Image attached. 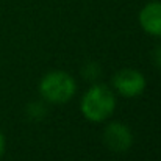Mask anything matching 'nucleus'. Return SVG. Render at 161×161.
Instances as JSON below:
<instances>
[{
  "label": "nucleus",
  "instance_id": "obj_3",
  "mask_svg": "<svg viewBox=\"0 0 161 161\" xmlns=\"http://www.w3.org/2000/svg\"><path fill=\"white\" fill-rule=\"evenodd\" d=\"M146 85L147 81L144 74L131 67L120 69L113 77V86L116 92L125 99H133L141 96L146 89Z\"/></svg>",
  "mask_w": 161,
  "mask_h": 161
},
{
  "label": "nucleus",
  "instance_id": "obj_2",
  "mask_svg": "<svg viewBox=\"0 0 161 161\" xmlns=\"http://www.w3.org/2000/svg\"><path fill=\"white\" fill-rule=\"evenodd\" d=\"M41 96L50 103H66L77 92L75 78L64 70H50L39 81Z\"/></svg>",
  "mask_w": 161,
  "mask_h": 161
},
{
  "label": "nucleus",
  "instance_id": "obj_7",
  "mask_svg": "<svg viewBox=\"0 0 161 161\" xmlns=\"http://www.w3.org/2000/svg\"><path fill=\"white\" fill-rule=\"evenodd\" d=\"M28 116L31 117V119H41L44 114H46V108H44V105L42 103H30L28 105Z\"/></svg>",
  "mask_w": 161,
  "mask_h": 161
},
{
  "label": "nucleus",
  "instance_id": "obj_5",
  "mask_svg": "<svg viewBox=\"0 0 161 161\" xmlns=\"http://www.w3.org/2000/svg\"><path fill=\"white\" fill-rule=\"evenodd\" d=\"M141 28L155 38H161V2H150L144 5L139 11Z\"/></svg>",
  "mask_w": 161,
  "mask_h": 161
},
{
  "label": "nucleus",
  "instance_id": "obj_1",
  "mask_svg": "<svg viewBox=\"0 0 161 161\" xmlns=\"http://www.w3.org/2000/svg\"><path fill=\"white\" fill-rule=\"evenodd\" d=\"M116 108V96L107 85L94 83L83 96L80 109L91 122H103L109 119Z\"/></svg>",
  "mask_w": 161,
  "mask_h": 161
},
{
  "label": "nucleus",
  "instance_id": "obj_9",
  "mask_svg": "<svg viewBox=\"0 0 161 161\" xmlns=\"http://www.w3.org/2000/svg\"><path fill=\"white\" fill-rule=\"evenodd\" d=\"M3 153H5V136L0 131V158L3 157Z\"/></svg>",
  "mask_w": 161,
  "mask_h": 161
},
{
  "label": "nucleus",
  "instance_id": "obj_8",
  "mask_svg": "<svg viewBox=\"0 0 161 161\" xmlns=\"http://www.w3.org/2000/svg\"><path fill=\"white\" fill-rule=\"evenodd\" d=\"M152 61H153V64H155L157 67L161 69V44H158V46L153 49V52H152Z\"/></svg>",
  "mask_w": 161,
  "mask_h": 161
},
{
  "label": "nucleus",
  "instance_id": "obj_6",
  "mask_svg": "<svg viewBox=\"0 0 161 161\" xmlns=\"http://www.w3.org/2000/svg\"><path fill=\"white\" fill-rule=\"evenodd\" d=\"M81 74H83V77H85L86 80L94 81L96 78H99V77H100V66H99V64H96V63H88V64L83 67Z\"/></svg>",
  "mask_w": 161,
  "mask_h": 161
},
{
  "label": "nucleus",
  "instance_id": "obj_4",
  "mask_svg": "<svg viewBox=\"0 0 161 161\" xmlns=\"http://www.w3.org/2000/svg\"><path fill=\"white\" fill-rule=\"evenodd\" d=\"M103 141L109 150L113 152H125L133 144V133L131 130L120 122H111L105 127Z\"/></svg>",
  "mask_w": 161,
  "mask_h": 161
}]
</instances>
